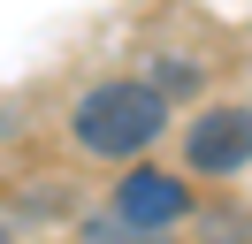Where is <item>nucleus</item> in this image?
<instances>
[{
  "instance_id": "f257e3e1",
  "label": "nucleus",
  "mask_w": 252,
  "mask_h": 244,
  "mask_svg": "<svg viewBox=\"0 0 252 244\" xmlns=\"http://www.w3.org/2000/svg\"><path fill=\"white\" fill-rule=\"evenodd\" d=\"M160 130H168V107H160L153 84H99V92L77 99V137H84L92 152H107V160L145 152Z\"/></svg>"
},
{
  "instance_id": "f03ea898",
  "label": "nucleus",
  "mask_w": 252,
  "mask_h": 244,
  "mask_svg": "<svg viewBox=\"0 0 252 244\" xmlns=\"http://www.w3.org/2000/svg\"><path fill=\"white\" fill-rule=\"evenodd\" d=\"M184 152H191L199 176H237V168L252 160V107H206V115L191 122Z\"/></svg>"
},
{
  "instance_id": "7ed1b4c3",
  "label": "nucleus",
  "mask_w": 252,
  "mask_h": 244,
  "mask_svg": "<svg viewBox=\"0 0 252 244\" xmlns=\"http://www.w3.org/2000/svg\"><path fill=\"white\" fill-rule=\"evenodd\" d=\"M115 214L138 229H168L184 221V183L168 176V168H138V176H123V191H115Z\"/></svg>"
},
{
  "instance_id": "20e7f679",
  "label": "nucleus",
  "mask_w": 252,
  "mask_h": 244,
  "mask_svg": "<svg viewBox=\"0 0 252 244\" xmlns=\"http://www.w3.org/2000/svg\"><path fill=\"white\" fill-rule=\"evenodd\" d=\"M199 229H206L199 244H252V214H237V206H214V214H199Z\"/></svg>"
},
{
  "instance_id": "39448f33",
  "label": "nucleus",
  "mask_w": 252,
  "mask_h": 244,
  "mask_svg": "<svg viewBox=\"0 0 252 244\" xmlns=\"http://www.w3.org/2000/svg\"><path fill=\"white\" fill-rule=\"evenodd\" d=\"M92 244H153V229L123 221V214H107V221H92Z\"/></svg>"
},
{
  "instance_id": "423d86ee",
  "label": "nucleus",
  "mask_w": 252,
  "mask_h": 244,
  "mask_svg": "<svg viewBox=\"0 0 252 244\" xmlns=\"http://www.w3.org/2000/svg\"><path fill=\"white\" fill-rule=\"evenodd\" d=\"M160 84H168V92H191V84H199V69H191V61H160Z\"/></svg>"
},
{
  "instance_id": "0eeeda50",
  "label": "nucleus",
  "mask_w": 252,
  "mask_h": 244,
  "mask_svg": "<svg viewBox=\"0 0 252 244\" xmlns=\"http://www.w3.org/2000/svg\"><path fill=\"white\" fill-rule=\"evenodd\" d=\"M0 244H16V237H8V229H0Z\"/></svg>"
}]
</instances>
